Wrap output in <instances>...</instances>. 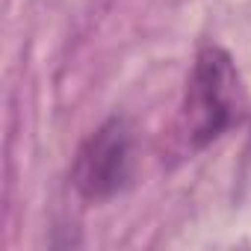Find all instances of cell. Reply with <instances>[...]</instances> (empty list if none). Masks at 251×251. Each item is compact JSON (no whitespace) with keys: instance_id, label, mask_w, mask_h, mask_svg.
<instances>
[{"instance_id":"obj_1","label":"cell","mask_w":251,"mask_h":251,"mask_svg":"<svg viewBox=\"0 0 251 251\" xmlns=\"http://www.w3.org/2000/svg\"><path fill=\"white\" fill-rule=\"evenodd\" d=\"M239 109H242V89L230 53L219 45H204L195 53L180 106L186 142L192 148L210 145L239 121Z\"/></svg>"},{"instance_id":"obj_2","label":"cell","mask_w":251,"mask_h":251,"mask_svg":"<svg viewBox=\"0 0 251 251\" xmlns=\"http://www.w3.org/2000/svg\"><path fill=\"white\" fill-rule=\"evenodd\" d=\"M133 154L136 142L130 124L118 115L106 118L95 133H89V139L77 151L71 169L77 192L89 201H106L118 195L133 177Z\"/></svg>"},{"instance_id":"obj_3","label":"cell","mask_w":251,"mask_h":251,"mask_svg":"<svg viewBox=\"0 0 251 251\" xmlns=\"http://www.w3.org/2000/svg\"><path fill=\"white\" fill-rule=\"evenodd\" d=\"M248 145H251V136H248Z\"/></svg>"}]
</instances>
